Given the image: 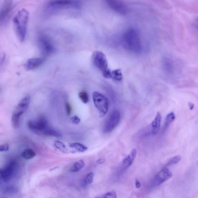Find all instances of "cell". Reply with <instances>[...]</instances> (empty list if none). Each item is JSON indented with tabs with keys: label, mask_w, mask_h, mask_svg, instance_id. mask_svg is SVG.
Listing matches in <instances>:
<instances>
[{
	"label": "cell",
	"mask_w": 198,
	"mask_h": 198,
	"mask_svg": "<svg viewBox=\"0 0 198 198\" xmlns=\"http://www.w3.org/2000/svg\"><path fill=\"white\" fill-rule=\"evenodd\" d=\"M135 185L137 188H139L141 186V184L139 181L137 179H136L135 181Z\"/></svg>",
	"instance_id": "d6a6232c"
},
{
	"label": "cell",
	"mask_w": 198,
	"mask_h": 198,
	"mask_svg": "<svg viewBox=\"0 0 198 198\" xmlns=\"http://www.w3.org/2000/svg\"><path fill=\"white\" fill-rule=\"evenodd\" d=\"M162 116L160 113L158 112L154 120L150 126V134L154 135L158 133L160 129Z\"/></svg>",
	"instance_id": "2e32d148"
},
{
	"label": "cell",
	"mask_w": 198,
	"mask_h": 198,
	"mask_svg": "<svg viewBox=\"0 0 198 198\" xmlns=\"http://www.w3.org/2000/svg\"><path fill=\"white\" fill-rule=\"evenodd\" d=\"M70 146L72 148L74 149L79 152H84L87 151L88 148L85 145L79 143L74 142L70 144Z\"/></svg>",
	"instance_id": "ac0fdd59"
},
{
	"label": "cell",
	"mask_w": 198,
	"mask_h": 198,
	"mask_svg": "<svg viewBox=\"0 0 198 198\" xmlns=\"http://www.w3.org/2000/svg\"><path fill=\"white\" fill-rule=\"evenodd\" d=\"M92 60L94 65L102 72L108 68V62L106 57L102 52L95 51L92 56Z\"/></svg>",
	"instance_id": "52a82bcc"
},
{
	"label": "cell",
	"mask_w": 198,
	"mask_h": 198,
	"mask_svg": "<svg viewBox=\"0 0 198 198\" xmlns=\"http://www.w3.org/2000/svg\"><path fill=\"white\" fill-rule=\"evenodd\" d=\"M175 115L173 112H171L168 113L165 119V127L167 128L172 122H173V121L175 119Z\"/></svg>",
	"instance_id": "7402d4cb"
},
{
	"label": "cell",
	"mask_w": 198,
	"mask_h": 198,
	"mask_svg": "<svg viewBox=\"0 0 198 198\" xmlns=\"http://www.w3.org/2000/svg\"><path fill=\"white\" fill-rule=\"evenodd\" d=\"M137 150L134 149L132 150L130 154L127 156L121 162L117 170L118 174L119 175L122 174L128 167L132 165L135 160Z\"/></svg>",
	"instance_id": "4fadbf2b"
},
{
	"label": "cell",
	"mask_w": 198,
	"mask_h": 198,
	"mask_svg": "<svg viewBox=\"0 0 198 198\" xmlns=\"http://www.w3.org/2000/svg\"><path fill=\"white\" fill-rule=\"evenodd\" d=\"M9 149V145L7 144L0 145V152H1L6 151Z\"/></svg>",
	"instance_id": "f546056e"
},
{
	"label": "cell",
	"mask_w": 198,
	"mask_h": 198,
	"mask_svg": "<svg viewBox=\"0 0 198 198\" xmlns=\"http://www.w3.org/2000/svg\"><path fill=\"white\" fill-rule=\"evenodd\" d=\"M105 1L112 10L120 15H125L128 13L126 6L120 0H105Z\"/></svg>",
	"instance_id": "7c38bea8"
},
{
	"label": "cell",
	"mask_w": 198,
	"mask_h": 198,
	"mask_svg": "<svg viewBox=\"0 0 198 198\" xmlns=\"http://www.w3.org/2000/svg\"><path fill=\"white\" fill-rule=\"evenodd\" d=\"M16 167L15 162H11L4 168L0 169V182L10 181L15 174Z\"/></svg>",
	"instance_id": "9c48e42d"
},
{
	"label": "cell",
	"mask_w": 198,
	"mask_h": 198,
	"mask_svg": "<svg viewBox=\"0 0 198 198\" xmlns=\"http://www.w3.org/2000/svg\"><path fill=\"white\" fill-rule=\"evenodd\" d=\"M44 136L55 137H60L62 136V135L59 131L49 127L46 130Z\"/></svg>",
	"instance_id": "44dd1931"
},
{
	"label": "cell",
	"mask_w": 198,
	"mask_h": 198,
	"mask_svg": "<svg viewBox=\"0 0 198 198\" xmlns=\"http://www.w3.org/2000/svg\"><path fill=\"white\" fill-rule=\"evenodd\" d=\"M181 159H182V158H181L180 156L178 155L174 156V157L170 159L169 161L167 164V166L177 164L178 162H180Z\"/></svg>",
	"instance_id": "484cf974"
},
{
	"label": "cell",
	"mask_w": 198,
	"mask_h": 198,
	"mask_svg": "<svg viewBox=\"0 0 198 198\" xmlns=\"http://www.w3.org/2000/svg\"><path fill=\"white\" fill-rule=\"evenodd\" d=\"M111 70L107 68L102 72L105 78L110 79V78H111Z\"/></svg>",
	"instance_id": "83f0119b"
},
{
	"label": "cell",
	"mask_w": 198,
	"mask_h": 198,
	"mask_svg": "<svg viewBox=\"0 0 198 198\" xmlns=\"http://www.w3.org/2000/svg\"><path fill=\"white\" fill-rule=\"evenodd\" d=\"M79 97L84 103L86 104L89 101V97L85 91L81 92L79 94Z\"/></svg>",
	"instance_id": "d4e9b609"
},
{
	"label": "cell",
	"mask_w": 198,
	"mask_h": 198,
	"mask_svg": "<svg viewBox=\"0 0 198 198\" xmlns=\"http://www.w3.org/2000/svg\"><path fill=\"white\" fill-rule=\"evenodd\" d=\"M47 6L53 10L67 7L79 8L80 4L76 0H52L48 3Z\"/></svg>",
	"instance_id": "8992f818"
},
{
	"label": "cell",
	"mask_w": 198,
	"mask_h": 198,
	"mask_svg": "<svg viewBox=\"0 0 198 198\" xmlns=\"http://www.w3.org/2000/svg\"><path fill=\"white\" fill-rule=\"evenodd\" d=\"M66 110L67 115H68V116H70V115L71 114L72 108L70 103H67L66 104Z\"/></svg>",
	"instance_id": "4dcf8cb0"
},
{
	"label": "cell",
	"mask_w": 198,
	"mask_h": 198,
	"mask_svg": "<svg viewBox=\"0 0 198 198\" xmlns=\"http://www.w3.org/2000/svg\"><path fill=\"white\" fill-rule=\"evenodd\" d=\"M38 44L40 50L44 56L50 55L54 51V48L51 41L44 35L38 38Z\"/></svg>",
	"instance_id": "8fae6325"
},
{
	"label": "cell",
	"mask_w": 198,
	"mask_h": 198,
	"mask_svg": "<svg viewBox=\"0 0 198 198\" xmlns=\"http://www.w3.org/2000/svg\"><path fill=\"white\" fill-rule=\"evenodd\" d=\"M105 159L102 158L98 159L97 162L98 164H102L104 162H105Z\"/></svg>",
	"instance_id": "836d02e7"
},
{
	"label": "cell",
	"mask_w": 198,
	"mask_h": 198,
	"mask_svg": "<svg viewBox=\"0 0 198 198\" xmlns=\"http://www.w3.org/2000/svg\"><path fill=\"white\" fill-rule=\"evenodd\" d=\"M44 57L33 58L27 60L24 64V68L27 70H31L38 68L45 61Z\"/></svg>",
	"instance_id": "9a60e30c"
},
{
	"label": "cell",
	"mask_w": 198,
	"mask_h": 198,
	"mask_svg": "<svg viewBox=\"0 0 198 198\" xmlns=\"http://www.w3.org/2000/svg\"><path fill=\"white\" fill-rule=\"evenodd\" d=\"M103 197L106 198H116L117 197V194L115 191H112L105 193Z\"/></svg>",
	"instance_id": "4316f807"
},
{
	"label": "cell",
	"mask_w": 198,
	"mask_h": 198,
	"mask_svg": "<svg viewBox=\"0 0 198 198\" xmlns=\"http://www.w3.org/2000/svg\"><path fill=\"white\" fill-rule=\"evenodd\" d=\"M36 155L35 151L30 149H27L24 150L22 153L23 157L26 159H32L36 156Z\"/></svg>",
	"instance_id": "ffe728a7"
},
{
	"label": "cell",
	"mask_w": 198,
	"mask_h": 198,
	"mask_svg": "<svg viewBox=\"0 0 198 198\" xmlns=\"http://www.w3.org/2000/svg\"><path fill=\"white\" fill-rule=\"evenodd\" d=\"M120 113L119 110H115L110 115L104 127V132L106 133L112 131L119 124L120 119Z\"/></svg>",
	"instance_id": "30bf717a"
},
{
	"label": "cell",
	"mask_w": 198,
	"mask_h": 198,
	"mask_svg": "<svg viewBox=\"0 0 198 198\" xmlns=\"http://www.w3.org/2000/svg\"><path fill=\"white\" fill-rule=\"evenodd\" d=\"M27 127L33 133L42 136H44L46 130L49 127L47 120L44 117H40L36 120L29 121Z\"/></svg>",
	"instance_id": "5b68a950"
},
{
	"label": "cell",
	"mask_w": 198,
	"mask_h": 198,
	"mask_svg": "<svg viewBox=\"0 0 198 198\" xmlns=\"http://www.w3.org/2000/svg\"><path fill=\"white\" fill-rule=\"evenodd\" d=\"M54 146L57 149L63 153H67L68 152L65 144L61 141H56L54 143Z\"/></svg>",
	"instance_id": "cb8c5ba5"
},
{
	"label": "cell",
	"mask_w": 198,
	"mask_h": 198,
	"mask_svg": "<svg viewBox=\"0 0 198 198\" xmlns=\"http://www.w3.org/2000/svg\"><path fill=\"white\" fill-rule=\"evenodd\" d=\"M172 173L166 167L161 170L155 176L151 183V187L158 186L172 176Z\"/></svg>",
	"instance_id": "ba28073f"
},
{
	"label": "cell",
	"mask_w": 198,
	"mask_h": 198,
	"mask_svg": "<svg viewBox=\"0 0 198 198\" xmlns=\"http://www.w3.org/2000/svg\"><path fill=\"white\" fill-rule=\"evenodd\" d=\"M85 166V163L82 159L78 161V162H75L72 166L70 171L72 172H78L81 171L83 168Z\"/></svg>",
	"instance_id": "e0dca14e"
},
{
	"label": "cell",
	"mask_w": 198,
	"mask_h": 198,
	"mask_svg": "<svg viewBox=\"0 0 198 198\" xmlns=\"http://www.w3.org/2000/svg\"><path fill=\"white\" fill-rule=\"evenodd\" d=\"M6 58L5 53H0V67L4 62Z\"/></svg>",
	"instance_id": "1f68e13d"
},
{
	"label": "cell",
	"mask_w": 198,
	"mask_h": 198,
	"mask_svg": "<svg viewBox=\"0 0 198 198\" xmlns=\"http://www.w3.org/2000/svg\"><path fill=\"white\" fill-rule=\"evenodd\" d=\"M29 18V12L25 9H22L18 12L13 19L15 33L21 42H23L25 40Z\"/></svg>",
	"instance_id": "6da1fadb"
},
{
	"label": "cell",
	"mask_w": 198,
	"mask_h": 198,
	"mask_svg": "<svg viewBox=\"0 0 198 198\" xmlns=\"http://www.w3.org/2000/svg\"><path fill=\"white\" fill-rule=\"evenodd\" d=\"M111 78L116 81H120L122 80L123 75L120 70H114L111 72Z\"/></svg>",
	"instance_id": "d6986e66"
},
{
	"label": "cell",
	"mask_w": 198,
	"mask_h": 198,
	"mask_svg": "<svg viewBox=\"0 0 198 198\" xmlns=\"http://www.w3.org/2000/svg\"><path fill=\"white\" fill-rule=\"evenodd\" d=\"M94 175L93 172H90L86 176L85 179H83L82 183V185L84 186L90 185L93 183Z\"/></svg>",
	"instance_id": "603a6c76"
},
{
	"label": "cell",
	"mask_w": 198,
	"mask_h": 198,
	"mask_svg": "<svg viewBox=\"0 0 198 198\" xmlns=\"http://www.w3.org/2000/svg\"><path fill=\"white\" fill-rule=\"evenodd\" d=\"M30 96L27 95L21 99L18 104L12 116V123L15 128L19 127L21 116L25 112L30 105Z\"/></svg>",
	"instance_id": "3957f363"
},
{
	"label": "cell",
	"mask_w": 198,
	"mask_h": 198,
	"mask_svg": "<svg viewBox=\"0 0 198 198\" xmlns=\"http://www.w3.org/2000/svg\"><path fill=\"white\" fill-rule=\"evenodd\" d=\"M123 44L127 50L133 53L140 52L142 45L139 33L135 29L130 28L124 33Z\"/></svg>",
	"instance_id": "7a4b0ae2"
},
{
	"label": "cell",
	"mask_w": 198,
	"mask_h": 198,
	"mask_svg": "<svg viewBox=\"0 0 198 198\" xmlns=\"http://www.w3.org/2000/svg\"><path fill=\"white\" fill-rule=\"evenodd\" d=\"M188 106L189 107L190 110H192L193 108H194V105H193V103H189Z\"/></svg>",
	"instance_id": "e575fe53"
},
{
	"label": "cell",
	"mask_w": 198,
	"mask_h": 198,
	"mask_svg": "<svg viewBox=\"0 0 198 198\" xmlns=\"http://www.w3.org/2000/svg\"><path fill=\"white\" fill-rule=\"evenodd\" d=\"M13 0H4L0 10V23L5 20L13 8Z\"/></svg>",
	"instance_id": "5bb4252c"
},
{
	"label": "cell",
	"mask_w": 198,
	"mask_h": 198,
	"mask_svg": "<svg viewBox=\"0 0 198 198\" xmlns=\"http://www.w3.org/2000/svg\"><path fill=\"white\" fill-rule=\"evenodd\" d=\"M93 99L94 104L99 111L100 117H103L107 114L109 107L108 99L103 95L95 91L93 94Z\"/></svg>",
	"instance_id": "277c9868"
},
{
	"label": "cell",
	"mask_w": 198,
	"mask_h": 198,
	"mask_svg": "<svg viewBox=\"0 0 198 198\" xmlns=\"http://www.w3.org/2000/svg\"><path fill=\"white\" fill-rule=\"evenodd\" d=\"M71 121L72 123L78 124L80 122L81 120L77 116H74L71 118Z\"/></svg>",
	"instance_id": "f1b7e54d"
}]
</instances>
